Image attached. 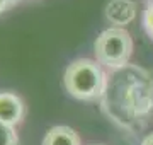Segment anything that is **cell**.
Listing matches in <instances>:
<instances>
[{
    "label": "cell",
    "instance_id": "7a4b0ae2",
    "mask_svg": "<svg viewBox=\"0 0 153 145\" xmlns=\"http://www.w3.org/2000/svg\"><path fill=\"white\" fill-rule=\"evenodd\" d=\"M94 53L100 65L121 68L129 61L133 53V38L124 28L104 29L94 43Z\"/></svg>",
    "mask_w": 153,
    "mask_h": 145
},
{
    "label": "cell",
    "instance_id": "9c48e42d",
    "mask_svg": "<svg viewBox=\"0 0 153 145\" xmlns=\"http://www.w3.org/2000/svg\"><path fill=\"white\" fill-rule=\"evenodd\" d=\"M141 145H153V132H152L150 135H146L145 138H143Z\"/></svg>",
    "mask_w": 153,
    "mask_h": 145
},
{
    "label": "cell",
    "instance_id": "8992f818",
    "mask_svg": "<svg viewBox=\"0 0 153 145\" xmlns=\"http://www.w3.org/2000/svg\"><path fill=\"white\" fill-rule=\"evenodd\" d=\"M0 145H19V135L16 126L0 121Z\"/></svg>",
    "mask_w": 153,
    "mask_h": 145
},
{
    "label": "cell",
    "instance_id": "6da1fadb",
    "mask_svg": "<svg viewBox=\"0 0 153 145\" xmlns=\"http://www.w3.org/2000/svg\"><path fill=\"white\" fill-rule=\"evenodd\" d=\"M63 84L71 97L80 101H94L104 94L105 73L99 61L78 58L66 67Z\"/></svg>",
    "mask_w": 153,
    "mask_h": 145
},
{
    "label": "cell",
    "instance_id": "ba28073f",
    "mask_svg": "<svg viewBox=\"0 0 153 145\" xmlns=\"http://www.w3.org/2000/svg\"><path fill=\"white\" fill-rule=\"evenodd\" d=\"M19 2H21V0H0V14L9 10L10 7H14L16 4H19Z\"/></svg>",
    "mask_w": 153,
    "mask_h": 145
},
{
    "label": "cell",
    "instance_id": "30bf717a",
    "mask_svg": "<svg viewBox=\"0 0 153 145\" xmlns=\"http://www.w3.org/2000/svg\"><path fill=\"white\" fill-rule=\"evenodd\" d=\"M94 145H95V144H94ZM97 145H100V144H97Z\"/></svg>",
    "mask_w": 153,
    "mask_h": 145
},
{
    "label": "cell",
    "instance_id": "5b68a950",
    "mask_svg": "<svg viewBox=\"0 0 153 145\" xmlns=\"http://www.w3.org/2000/svg\"><path fill=\"white\" fill-rule=\"evenodd\" d=\"M41 145H82L80 137L66 125H56L46 132Z\"/></svg>",
    "mask_w": 153,
    "mask_h": 145
},
{
    "label": "cell",
    "instance_id": "52a82bcc",
    "mask_svg": "<svg viewBox=\"0 0 153 145\" xmlns=\"http://www.w3.org/2000/svg\"><path fill=\"white\" fill-rule=\"evenodd\" d=\"M143 24H145L146 33L153 38V2L146 7V10H145V16H143Z\"/></svg>",
    "mask_w": 153,
    "mask_h": 145
},
{
    "label": "cell",
    "instance_id": "277c9868",
    "mask_svg": "<svg viewBox=\"0 0 153 145\" xmlns=\"http://www.w3.org/2000/svg\"><path fill=\"white\" fill-rule=\"evenodd\" d=\"M136 17V4L133 0H111L105 5V19L114 28H123Z\"/></svg>",
    "mask_w": 153,
    "mask_h": 145
},
{
    "label": "cell",
    "instance_id": "3957f363",
    "mask_svg": "<svg viewBox=\"0 0 153 145\" xmlns=\"http://www.w3.org/2000/svg\"><path fill=\"white\" fill-rule=\"evenodd\" d=\"M26 114L24 101L14 92H0V121L16 126Z\"/></svg>",
    "mask_w": 153,
    "mask_h": 145
}]
</instances>
